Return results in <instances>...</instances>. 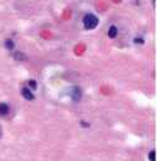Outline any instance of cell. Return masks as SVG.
Returning a JSON list of instances; mask_svg holds the SVG:
<instances>
[{"mask_svg":"<svg viewBox=\"0 0 157 161\" xmlns=\"http://www.w3.org/2000/svg\"><path fill=\"white\" fill-rule=\"evenodd\" d=\"M9 106L7 105V103H0V114L1 116H5V114L9 113Z\"/></svg>","mask_w":157,"mask_h":161,"instance_id":"cell-2","label":"cell"},{"mask_svg":"<svg viewBox=\"0 0 157 161\" xmlns=\"http://www.w3.org/2000/svg\"><path fill=\"white\" fill-rule=\"evenodd\" d=\"M98 23H99V20H98V18L96 15H93V14H87L86 16H84V19H83V24H84V28L86 29H94L97 25H98Z\"/></svg>","mask_w":157,"mask_h":161,"instance_id":"cell-1","label":"cell"},{"mask_svg":"<svg viewBox=\"0 0 157 161\" xmlns=\"http://www.w3.org/2000/svg\"><path fill=\"white\" fill-rule=\"evenodd\" d=\"M117 33H118V30H117V28H116L114 25H112V27L109 28V30H108V35H109L111 38H114V37L117 35Z\"/></svg>","mask_w":157,"mask_h":161,"instance_id":"cell-3","label":"cell"},{"mask_svg":"<svg viewBox=\"0 0 157 161\" xmlns=\"http://www.w3.org/2000/svg\"><path fill=\"white\" fill-rule=\"evenodd\" d=\"M23 95H24L25 98H33V96L29 92V89H23Z\"/></svg>","mask_w":157,"mask_h":161,"instance_id":"cell-4","label":"cell"}]
</instances>
